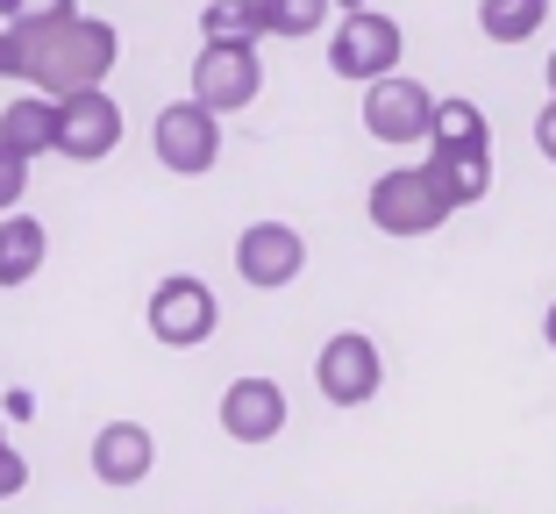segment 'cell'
<instances>
[{"label":"cell","instance_id":"obj_1","mask_svg":"<svg viewBox=\"0 0 556 514\" xmlns=\"http://www.w3.org/2000/svg\"><path fill=\"white\" fill-rule=\"evenodd\" d=\"M8 29H15V72L50 100L86 93V86H108V72H115V58H122L115 22H100V15L8 22Z\"/></svg>","mask_w":556,"mask_h":514},{"label":"cell","instance_id":"obj_2","mask_svg":"<svg viewBox=\"0 0 556 514\" xmlns=\"http://www.w3.org/2000/svg\"><path fill=\"white\" fill-rule=\"evenodd\" d=\"M364 215H371L378 236H428V229H442V222L457 215V208L442 200V186L428 179V165H400V172H378L371 179Z\"/></svg>","mask_w":556,"mask_h":514},{"label":"cell","instance_id":"obj_3","mask_svg":"<svg viewBox=\"0 0 556 514\" xmlns=\"http://www.w3.org/2000/svg\"><path fill=\"white\" fill-rule=\"evenodd\" d=\"M400 50H407V36H400L393 15H378V8H350L343 22H336V43H328V72L336 79H386V72H400Z\"/></svg>","mask_w":556,"mask_h":514},{"label":"cell","instance_id":"obj_4","mask_svg":"<svg viewBox=\"0 0 556 514\" xmlns=\"http://www.w3.org/2000/svg\"><path fill=\"white\" fill-rule=\"evenodd\" d=\"M150 336H157L164 350H200L214 336V322H222V308H214V286L193 279V272H172L164 286H150Z\"/></svg>","mask_w":556,"mask_h":514},{"label":"cell","instance_id":"obj_5","mask_svg":"<svg viewBox=\"0 0 556 514\" xmlns=\"http://www.w3.org/2000/svg\"><path fill=\"white\" fill-rule=\"evenodd\" d=\"M264 93V58L257 43H200L193 58V100L207 115H243Z\"/></svg>","mask_w":556,"mask_h":514},{"label":"cell","instance_id":"obj_6","mask_svg":"<svg viewBox=\"0 0 556 514\" xmlns=\"http://www.w3.org/2000/svg\"><path fill=\"white\" fill-rule=\"evenodd\" d=\"M150 143H157V165L164 172L200 179V172H214V158H222V115H207L200 100H164Z\"/></svg>","mask_w":556,"mask_h":514},{"label":"cell","instance_id":"obj_7","mask_svg":"<svg viewBox=\"0 0 556 514\" xmlns=\"http://www.w3.org/2000/svg\"><path fill=\"white\" fill-rule=\"evenodd\" d=\"M378 379H386V358H378V343L364 329H336L321 343V358H314V386H321V400H336V408L378 400Z\"/></svg>","mask_w":556,"mask_h":514},{"label":"cell","instance_id":"obj_8","mask_svg":"<svg viewBox=\"0 0 556 514\" xmlns=\"http://www.w3.org/2000/svg\"><path fill=\"white\" fill-rule=\"evenodd\" d=\"M122 143V108L108 100V86H86V93L58 100V129H50V150L72 158V165H93Z\"/></svg>","mask_w":556,"mask_h":514},{"label":"cell","instance_id":"obj_9","mask_svg":"<svg viewBox=\"0 0 556 514\" xmlns=\"http://www.w3.org/2000/svg\"><path fill=\"white\" fill-rule=\"evenodd\" d=\"M236 272H243V286H257V293H286V286L307 272V236H300L293 222H250V229L236 236Z\"/></svg>","mask_w":556,"mask_h":514},{"label":"cell","instance_id":"obj_10","mask_svg":"<svg viewBox=\"0 0 556 514\" xmlns=\"http://www.w3.org/2000/svg\"><path fill=\"white\" fill-rule=\"evenodd\" d=\"M428 122H435V93H428L421 79H407V72H386V79L364 86V129L378 136V143H421Z\"/></svg>","mask_w":556,"mask_h":514},{"label":"cell","instance_id":"obj_11","mask_svg":"<svg viewBox=\"0 0 556 514\" xmlns=\"http://www.w3.org/2000/svg\"><path fill=\"white\" fill-rule=\"evenodd\" d=\"M278 429H286V386L278 379L243 372V379L222 386V436L229 443H271Z\"/></svg>","mask_w":556,"mask_h":514},{"label":"cell","instance_id":"obj_12","mask_svg":"<svg viewBox=\"0 0 556 514\" xmlns=\"http://www.w3.org/2000/svg\"><path fill=\"white\" fill-rule=\"evenodd\" d=\"M157 465V443H150L143 422H108L93 436V479L100 486H143Z\"/></svg>","mask_w":556,"mask_h":514},{"label":"cell","instance_id":"obj_13","mask_svg":"<svg viewBox=\"0 0 556 514\" xmlns=\"http://www.w3.org/2000/svg\"><path fill=\"white\" fill-rule=\"evenodd\" d=\"M428 179L442 186L450 208H478L492 193V150L485 143H435L428 150Z\"/></svg>","mask_w":556,"mask_h":514},{"label":"cell","instance_id":"obj_14","mask_svg":"<svg viewBox=\"0 0 556 514\" xmlns=\"http://www.w3.org/2000/svg\"><path fill=\"white\" fill-rule=\"evenodd\" d=\"M50 129H58V100L50 93H22L0 108V143L15 150V158H50Z\"/></svg>","mask_w":556,"mask_h":514},{"label":"cell","instance_id":"obj_15","mask_svg":"<svg viewBox=\"0 0 556 514\" xmlns=\"http://www.w3.org/2000/svg\"><path fill=\"white\" fill-rule=\"evenodd\" d=\"M50 258V229L36 215H0V286H29Z\"/></svg>","mask_w":556,"mask_h":514},{"label":"cell","instance_id":"obj_16","mask_svg":"<svg viewBox=\"0 0 556 514\" xmlns=\"http://www.w3.org/2000/svg\"><path fill=\"white\" fill-rule=\"evenodd\" d=\"M542 22H549V0H478V36L500 50L542 36Z\"/></svg>","mask_w":556,"mask_h":514},{"label":"cell","instance_id":"obj_17","mask_svg":"<svg viewBox=\"0 0 556 514\" xmlns=\"http://www.w3.org/2000/svg\"><path fill=\"white\" fill-rule=\"evenodd\" d=\"M257 36H264L257 0H207L200 8V43H257Z\"/></svg>","mask_w":556,"mask_h":514},{"label":"cell","instance_id":"obj_18","mask_svg":"<svg viewBox=\"0 0 556 514\" xmlns=\"http://www.w3.org/2000/svg\"><path fill=\"white\" fill-rule=\"evenodd\" d=\"M328 8L336 0H257L264 15V36H286V43H300V36H314L328 22Z\"/></svg>","mask_w":556,"mask_h":514},{"label":"cell","instance_id":"obj_19","mask_svg":"<svg viewBox=\"0 0 556 514\" xmlns=\"http://www.w3.org/2000/svg\"><path fill=\"white\" fill-rule=\"evenodd\" d=\"M428 143H485V150H492L485 108H478V100H435V122H428Z\"/></svg>","mask_w":556,"mask_h":514},{"label":"cell","instance_id":"obj_20","mask_svg":"<svg viewBox=\"0 0 556 514\" xmlns=\"http://www.w3.org/2000/svg\"><path fill=\"white\" fill-rule=\"evenodd\" d=\"M22 193H29V158H15V150L0 143V215H15Z\"/></svg>","mask_w":556,"mask_h":514},{"label":"cell","instance_id":"obj_21","mask_svg":"<svg viewBox=\"0 0 556 514\" xmlns=\"http://www.w3.org/2000/svg\"><path fill=\"white\" fill-rule=\"evenodd\" d=\"M15 493H29V457H15L0 443V500H15Z\"/></svg>","mask_w":556,"mask_h":514},{"label":"cell","instance_id":"obj_22","mask_svg":"<svg viewBox=\"0 0 556 514\" xmlns=\"http://www.w3.org/2000/svg\"><path fill=\"white\" fill-rule=\"evenodd\" d=\"M58 15H79L72 0H22L15 8V22H58Z\"/></svg>","mask_w":556,"mask_h":514},{"label":"cell","instance_id":"obj_23","mask_svg":"<svg viewBox=\"0 0 556 514\" xmlns=\"http://www.w3.org/2000/svg\"><path fill=\"white\" fill-rule=\"evenodd\" d=\"M535 150H542V158L556 165V100H549V108L535 115Z\"/></svg>","mask_w":556,"mask_h":514},{"label":"cell","instance_id":"obj_24","mask_svg":"<svg viewBox=\"0 0 556 514\" xmlns=\"http://www.w3.org/2000/svg\"><path fill=\"white\" fill-rule=\"evenodd\" d=\"M0 79H22L15 72V29H8V22H0Z\"/></svg>","mask_w":556,"mask_h":514},{"label":"cell","instance_id":"obj_25","mask_svg":"<svg viewBox=\"0 0 556 514\" xmlns=\"http://www.w3.org/2000/svg\"><path fill=\"white\" fill-rule=\"evenodd\" d=\"M542 343L556 350V300H549V315H542Z\"/></svg>","mask_w":556,"mask_h":514},{"label":"cell","instance_id":"obj_26","mask_svg":"<svg viewBox=\"0 0 556 514\" xmlns=\"http://www.w3.org/2000/svg\"><path fill=\"white\" fill-rule=\"evenodd\" d=\"M15 8H22V0H0V22H15Z\"/></svg>","mask_w":556,"mask_h":514},{"label":"cell","instance_id":"obj_27","mask_svg":"<svg viewBox=\"0 0 556 514\" xmlns=\"http://www.w3.org/2000/svg\"><path fill=\"white\" fill-rule=\"evenodd\" d=\"M542 72H549V100H556V50H549V65H542Z\"/></svg>","mask_w":556,"mask_h":514},{"label":"cell","instance_id":"obj_28","mask_svg":"<svg viewBox=\"0 0 556 514\" xmlns=\"http://www.w3.org/2000/svg\"><path fill=\"white\" fill-rule=\"evenodd\" d=\"M336 8H343V15H350V8H378V0H336Z\"/></svg>","mask_w":556,"mask_h":514},{"label":"cell","instance_id":"obj_29","mask_svg":"<svg viewBox=\"0 0 556 514\" xmlns=\"http://www.w3.org/2000/svg\"><path fill=\"white\" fill-rule=\"evenodd\" d=\"M0 443H8V436H0Z\"/></svg>","mask_w":556,"mask_h":514}]
</instances>
